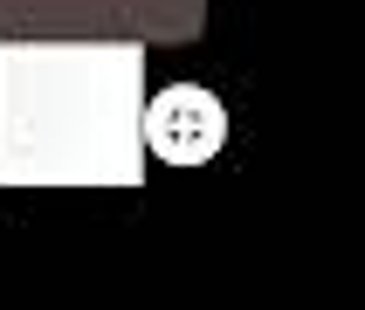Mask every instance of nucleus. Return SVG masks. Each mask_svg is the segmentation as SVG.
<instances>
[{
    "label": "nucleus",
    "mask_w": 365,
    "mask_h": 310,
    "mask_svg": "<svg viewBox=\"0 0 365 310\" xmlns=\"http://www.w3.org/2000/svg\"><path fill=\"white\" fill-rule=\"evenodd\" d=\"M145 138H152V152L173 165H200L221 152L227 138V118H221V97L214 90H200V83H173V90H159L152 97V110H145Z\"/></svg>",
    "instance_id": "f257e3e1"
}]
</instances>
